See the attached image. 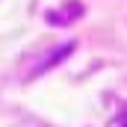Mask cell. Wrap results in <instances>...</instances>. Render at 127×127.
Masks as SVG:
<instances>
[{
    "mask_svg": "<svg viewBox=\"0 0 127 127\" xmlns=\"http://www.w3.org/2000/svg\"><path fill=\"white\" fill-rule=\"evenodd\" d=\"M80 15H83V6H80V3H65L59 12H50V15H47V21L56 24V27H62V24H71L74 18H80Z\"/></svg>",
    "mask_w": 127,
    "mask_h": 127,
    "instance_id": "1",
    "label": "cell"
},
{
    "mask_svg": "<svg viewBox=\"0 0 127 127\" xmlns=\"http://www.w3.org/2000/svg\"><path fill=\"white\" fill-rule=\"evenodd\" d=\"M109 127H127V109L121 112V118H115V121H112Z\"/></svg>",
    "mask_w": 127,
    "mask_h": 127,
    "instance_id": "2",
    "label": "cell"
}]
</instances>
